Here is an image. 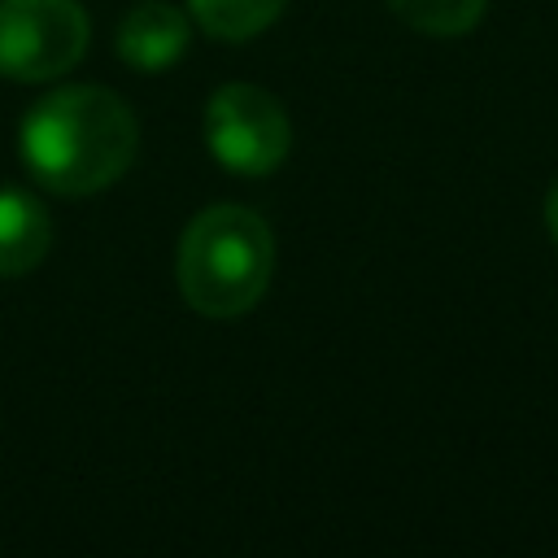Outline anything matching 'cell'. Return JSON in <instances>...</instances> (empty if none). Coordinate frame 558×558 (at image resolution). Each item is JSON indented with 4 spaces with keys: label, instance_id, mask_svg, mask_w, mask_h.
I'll use <instances>...</instances> for the list:
<instances>
[{
    "label": "cell",
    "instance_id": "obj_1",
    "mask_svg": "<svg viewBox=\"0 0 558 558\" xmlns=\"http://www.w3.org/2000/svg\"><path fill=\"white\" fill-rule=\"evenodd\" d=\"M135 148L140 126L131 105L96 83L39 96L17 126L22 166L57 196H87L118 183L135 161Z\"/></svg>",
    "mask_w": 558,
    "mask_h": 558
},
{
    "label": "cell",
    "instance_id": "obj_2",
    "mask_svg": "<svg viewBox=\"0 0 558 558\" xmlns=\"http://www.w3.org/2000/svg\"><path fill=\"white\" fill-rule=\"evenodd\" d=\"M275 270L270 222L248 205H209L179 235V292L205 318L248 314Z\"/></svg>",
    "mask_w": 558,
    "mask_h": 558
},
{
    "label": "cell",
    "instance_id": "obj_3",
    "mask_svg": "<svg viewBox=\"0 0 558 558\" xmlns=\"http://www.w3.org/2000/svg\"><path fill=\"white\" fill-rule=\"evenodd\" d=\"M92 17L78 0H0V74L48 83L78 65Z\"/></svg>",
    "mask_w": 558,
    "mask_h": 558
},
{
    "label": "cell",
    "instance_id": "obj_4",
    "mask_svg": "<svg viewBox=\"0 0 558 558\" xmlns=\"http://www.w3.org/2000/svg\"><path fill=\"white\" fill-rule=\"evenodd\" d=\"M205 144L218 166L240 179H262L283 166L292 122L283 105L257 83H227L205 105Z\"/></svg>",
    "mask_w": 558,
    "mask_h": 558
},
{
    "label": "cell",
    "instance_id": "obj_5",
    "mask_svg": "<svg viewBox=\"0 0 558 558\" xmlns=\"http://www.w3.org/2000/svg\"><path fill=\"white\" fill-rule=\"evenodd\" d=\"M187 39H192V22L183 9H174L166 0H140L122 13L113 48L131 70L161 74L187 52Z\"/></svg>",
    "mask_w": 558,
    "mask_h": 558
},
{
    "label": "cell",
    "instance_id": "obj_6",
    "mask_svg": "<svg viewBox=\"0 0 558 558\" xmlns=\"http://www.w3.org/2000/svg\"><path fill=\"white\" fill-rule=\"evenodd\" d=\"M52 248V218L39 196L0 187V279L35 270Z\"/></svg>",
    "mask_w": 558,
    "mask_h": 558
},
{
    "label": "cell",
    "instance_id": "obj_7",
    "mask_svg": "<svg viewBox=\"0 0 558 558\" xmlns=\"http://www.w3.org/2000/svg\"><path fill=\"white\" fill-rule=\"evenodd\" d=\"M283 4L288 0H187V13L205 35L222 44H244L262 35L283 13Z\"/></svg>",
    "mask_w": 558,
    "mask_h": 558
},
{
    "label": "cell",
    "instance_id": "obj_8",
    "mask_svg": "<svg viewBox=\"0 0 558 558\" xmlns=\"http://www.w3.org/2000/svg\"><path fill=\"white\" fill-rule=\"evenodd\" d=\"M388 9H392L405 26H414V31H423V35L453 39V35H466V31L484 17L488 0H388Z\"/></svg>",
    "mask_w": 558,
    "mask_h": 558
},
{
    "label": "cell",
    "instance_id": "obj_9",
    "mask_svg": "<svg viewBox=\"0 0 558 558\" xmlns=\"http://www.w3.org/2000/svg\"><path fill=\"white\" fill-rule=\"evenodd\" d=\"M545 227H549V235H554V244H558V179H554L549 192H545Z\"/></svg>",
    "mask_w": 558,
    "mask_h": 558
}]
</instances>
